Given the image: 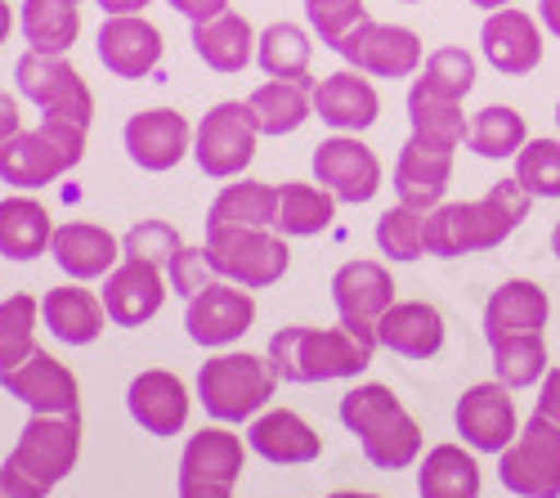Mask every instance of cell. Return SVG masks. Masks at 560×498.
I'll list each match as a JSON object with an SVG mask.
<instances>
[{"label":"cell","mask_w":560,"mask_h":498,"mask_svg":"<svg viewBox=\"0 0 560 498\" xmlns=\"http://www.w3.org/2000/svg\"><path fill=\"white\" fill-rule=\"evenodd\" d=\"M247 444L265 463H278V467H296V463H314L323 454V436L292 409H273V414H260L252 427H247Z\"/></svg>","instance_id":"26"},{"label":"cell","mask_w":560,"mask_h":498,"mask_svg":"<svg viewBox=\"0 0 560 498\" xmlns=\"http://www.w3.org/2000/svg\"><path fill=\"white\" fill-rule=\"evenodd\" d=\"M556 126H560V104H556Z\"/></svg>","instance_id":"59"},{"label":"cell","mask_w":560,"mask_h":498,"mask_svg":"<svg viewBox=\"0 0 560 498\" xmlns=\"http://www.w3.org/2000/svg\"><path fill=\"white\" fill-rule=\"evenodd\" d=\"M55 243V224L36 198H5L0 202V256L5 260H36Z\"/></svg>","instance_id":"30"},{"label":"cell","mask_w":560,"mask_h":498,"mask_svg":"<svg viewBox=\"0 0 560 498\" xmlns=\"http://www.w3.org/2000/svg\"><path fill=\"white\" fill-rule=\"evenodd\" d=\"M0 386L32 414H77V378L45 350H32L23 364L0 373Z\"/></svg>","instance_id":"17"},{"label":"cell","mask_w":560,"mask_h":498,"mask_svg":"<svg viewBox=\"0 0 560 498\" xmlns=\"http://www.w3.org/2000/svg\"><path fill=\"white\" fill-rule=\"evenodd\" d=\"M493 378L511 391H525L547 378V341L542 333L529 337H502L493 341Z\"/></svg>","instance_id":"40"},{"label":"cell","mask_w":560,"mask_h":498,"mask_svg":"<svg viewBox=\"0 0 560 498\" xmlns=\"http://www.w3.org/2000/svg\"><path fill=\"white\" fill-rule=\"evenodd\" d=\"M144 5H153V0H100L104 14H139Z\"/></svg>","instance_id":"53"},{"label":"cell","mask_w":560,"mask_h":498,"mask_svg":"<svg viewBox=\"0 0 560 498\" xmlns=\"http://www.w3.org/2000/svg\"><path fill=\"white\" fill-rule=\"evenodd\" d=\"M166 269H171V283L179 297H198L202 288H211V275H215L207 260V247H179Z\"/></svg>","instance_id":"47"},{"label":"cell","mask_w":560,"mask_h":498,"mask_svg":"<svg viewBox=\"0 0 560 498\" xmlns=\"http://www.w3.org/2000/svg\"><path fill=\"white\" fill-rule=\"evenodd\" d=\"M516 179L529 198H560V140H529L516 153Z\"/></svg>","instance_id":"44"},{"label":"cell","mask_w":560,"mask_h":498,"mask_svg":"<svg viewBox=\"0 0 560 498\" xmlns=\"http://www.w3.org/2000/svg\"><path fill=\"white\" fill-rule=\"evenodd\" d=\"M341 422L359 436L363 459L382 472H404L422 454V427L382 382H363L341 395Z\"/></svg>","instance_id":"3"},{"label":"cell","mask_w":560,"mask_h":498,"mask_svg":"<svg viewBox=\"0 0 560 498\" xmlns=\"http://www.w3.org/2000/svg\"><path fill=\"white\" fill-rule=\"evenodd\" d=\"M194 50H198V59H202L211 72L233 77V72H243V68L252 63L256 36H252V27H247L243 14L224 10V14L207 19V23H194Z\"/></svg>","instance_id":"29"},{"label":"cell","mask_w":560,"mask_h":498,"mask_svg":"<svg viewBox=\"0 0 560 498\" xmlns=\"http://www.w3.org/2000/svg\"><path fill=\"white\" fill-rule=\"evenodd\" d=\"M377 346L404 359H431L444 346V314L431 301H395L377 320Z\"/></svg>","instance_id":"24"},{"label":"cell","mask_w":560,"mask_h":498,"mask_svg":"<svg viewBox=\"0 0 560 498\" xmlns=\"http://www.w3.org/2000/svg\"><path fill=\"white\" fill-rule=\"evenodd\" d=\"M179 498H233V485H215V480H189V476H179Z\"/></svg>","instance_id":"50"},{"label":"cell","mask_w":560,"mask_h":498,"mask_svg":"<svg viewBox=\"0 0 560 498\" xmlns=\"http://www.w3.org/2000/svg\"><path fill=\"white\" fill-rule=\"evenodd\" d=\"M19 130H23V121H19V104H14V95H5V90H0V144L14 140Z\"/></svg>","instance_id":"51"},{"label":"cell","mask_w":560,"mask_h":498,"mask_svg":"<svg viewBox=\"0 0 560 498\" xmlns=\"http://www.w3.org/2000/svg\"><path fill=\"white\" fill-rule=\"evenodd\" d=\"M408 121L417 140H427L435 149H462L466 130H471V121L462 117V100L435 95L427 81H412L408 90Z\"/></svg>","instance_id":"33"},{"label":"cell","mask_w":560,"mask_h":498,"mask_svg":"<svg viewBox=\"0 0 560 498\" xmlns=\"http://www.w3.org/2000/svg\"><path fill=\"white\" fill-rule=\"evenodd\" d=\"M166 5L175 14H184L189 23H207V19H215V14L229 10V0H166Z\"/></svg>","instance_id":"49"},{"label":"cell","mask_w":560,"mask_h":498,"mask_svg":"<svg viewBox=\"0 0 560 498\" xmlns=\"http://www.w3.org/2000/svg\"><path fill=\"white\" fill-rule=\"evenodd\" d=\"M85 158V126L40 117L36 130H19L0 144V179L14 189H45Z\"/></svg>","instance_id":"5"},{"label":"cell","mask_w":560,"mask_h":498,"mask_svg":"<svg viewBox=\"0 0 560 498\" xmlns=\"http://www.w3.org/2000/svg\"><path fill=\"white\" fill-rule=\"evenodd\" d=\"M126 153L144 171H171L184 153H194V130L175 108H149L126 121Z\"/></svg>","instance_id":"16"},{"label":"cell","mask_w":560,"mask_h":498,"mask_svg":"<svg viewBox=\"0 0 560 498\" xmlns=\"http://www.w3.org/2000/svg\"><path fill=\"white\" fill-rule=\"evenodd\" d=\"M166 301V283H162V265L153 260H135L126 256L113 275L104 279V305H108V320L121 328H139L149 324L153 314Z\"/></svg>","instance_id":"20"},{"label":"cell","mask_w":560,"mask_h":498,"mask_svg":"<svg viewBox=\"0 0 560 498\" xmlns=\"http://www.w3.org/2000/svg\"><path fill=\"white\" fill-rule=\"evenodd\" d=\"M377 247L390 260H417L427 256V211H412V207H390L377 220Z\"/></svg>","instance_id":"42"},{"label":"cell","mask_w":560,"mask_h":498,"mask_svg":"<svg viewBox=\"0 0 560 498\" xmlns=\"http://www.w3.org/2000/svg\"><path fill=\"white\" fill-rule=\"evenodd\" d=\"M179 476L215 480V485H238V476H243V440L233 431H224V427L198 431L189 444H184Z\"/></svg>","instance_id":"34"},{"label":"cell","mask_w":560,"mask_h":498,"mask_svg":"<svg viewBox=\"0 0 560 498\" xmlns=\"http://www.w3.org/2000/svg\"><path fill=\"white\" fill-rule=\"evenodd\" d=\"M538 19H542V27L560 40V0H538Z\"/></svg>","instance_id":"52"},{"label":"cell","mask_w":560,"mask_h":498,"mask_svg":"<svg viewBox=\"0 0 560 498\" xmlns=\"http://www.w3.org/2000/svg\"><path fill=\"white\" fill-rule=\"evenodd\" d=\"M422 498H480V463L462 444H435L417 472Z\"/></svg>","instance_id":"35"},{"label":"cell","mask_w":560,"mask_h":498,"mask_svg":"<svg viewBox=\"0 0 560 498\" xmlns=\"http://www.w3.org/2000/svg\"><path fill=\"white\" fill-rule=\"evenodd\" d=\"M252 121L260 135H292L305 126V117L314 113V85L301 81H265L247 95Z\"/></svg>","instance_id":"32"},{"label":"cell","mask_w":560,"mask_h":498,"mask_svg":"<svg viewBox=\"0 0 560 498\" xmlns=\"http://www.w3.org/2000/svg\"><path fill=\"white\" fill-rule=\"evenodd\" d=\"M305 14H310V27L318 32V40L328 45V50H337V40L368 19L363 0H305Z\"/></svg>","instance_id":"45"},{"label":"cell","mask_w":560,"mask_h":498,"mask_svg":"<svg viewBox=\"0 0 560 498\" xmlns=\"http://www.w3.org/2000/svg\"><path fill=\"white\" fill-rule=\"evenodd\" d=\"M534 414H542L547 422L560 427V364L547 369V378H542V386H538V409H534Z\"/></svg>","instance_id":"48"},{"label":"cell","mask_w":560,"mask_h":498,"mask_svg":"<svg viewBox=\"0 0 560 498\" xmlns=\"http://www.w3.org/2000/svg\"><path fill=\"white\" fill-rule=\"evenodd\" d=\"M328 498H382V494H359V489H337V494H328Z\"/></svg>","instance_id":"56"},{"label":"cell","mask_w":560,"mask_h":498,"mask_svg":"<svg viewBox=\"0 0 560 498\" xmlns=\"http://www.w3.org/2000/svg\"><path fill=\"white\" fill-rule=\"evenodd\" d=\"M480 50L502 77H529L542 63V32L525 10H493L480 27Z\"/></svg>","instance_id":"19"},{"label":"cell","mask_w":560,"mask_h":498,"mask_svg":"<svg viewBox=\"0 0 560 498\" xmlns=\"http://www.w3.org/2000/svg\"><path fill=\"white\" fill-rule=\"evenodd\" d=\"M36 314H40V305L27 292H14V297L0 301V373H10L14 364H23V359L36 350L32 346Z\"/></svg>","instance_id":"41"},{"label":"cell","mask_w":560,"mask_h":498,"mask_svg":"<svg viewBox=\"0 0 560 498\" xmlns=\"http://www.w3.org/2000/svg\"><path fill=\"white\" fill-rule=\"evenodd\" d=\"M551 320V301L538 283L529 279H506L489 292L485 301V337L489 346L502 341V337H529V333H542Z\"/></svg>","instance_id":"22"},{"label":"cell","mask_w":560,"mask_h":498,"mask_svg":"<svg viewBox=\"0 0 560 498\" xmlns=\"http://www.w3.org/2000/svg\"><path fill=\"white\" fill-rule=\"evenodd\" d=\"M529 202L534 198L516 175L498 179L476 202H440L435 211H427V252L444 260L493 252L498 243H506L521 230V220L529 216Z\"/></svg>","instance_id":"1"},{"label":"cell","mask_w":560,"mask_h":498,"mask_svg":"<svg viewBox=\"0 0 560 498\" xmlns=\"http://www.w3.org/2000/svg\"><path fill=\"white\" fill-rule=\"evenodd\" d=\"M314 113L328 121L332 130L341 135H354V130H368L382 113V100L372 90L368 77L359 72H332L314 85Z\"/></svg>","instance_id":"27"},{"label":"cell","mask_w":560,"mask_h":498,"mask_svg":"<svg viewBox=\"0 0 560 498\" xmlns=\"http://www.w3.org/2000/svg\"><path fill=\"white\" fill-rule=\"evenodd\" d=\"M551 256L560 260V220H556V230H551Z\"/></svg>","instance_id":"57"},{"label":"cell","mask_w":560,"mask_h":498,"mask_svg":"<svg viewBox=\"0 0 560 498\" xmlns=\"http://www.w3.org/2000/svg\"><path fill=\"white\" fill-rule=\"evenodd\" d=\"M100 63L126 81L149 77L162 63V32L139 14H108L100 27Z\"/></svg>","instance_id":"18"},{"label":"cell","mask_w":560,"mask_h":498,"mask_svg":"<svg viewBox=\"0 0 560 498\" xmlns=\"http://www.w3.org/2000/svg\"><path fill=\"white\" fill-rule=\"evenodd\" d=\"M273 391H278L273 364L243 350L215 355L198 369V399L215 422H247L273 399Z\"/></svg>","instance_id":"6"},{"label":"cell","mask_w":560,"mask_h":498,"mask_svg":"<svg viewBox=\"0 0 560 498\" xmlns=\"http://www.w3.org/2000/svg\"><path fill=\"white\" fill-rule=\"evenodd\" d=\"M529 144V130H525V117L506 104H489L471 117V130H466V149L476 158H489V162H502V158H516L521 149Z\"/></svg>","instance_id":"38"},{"label":"cell","mask_w":560,"mask_h":498,"mask_svg":"<svg viewBox=\"0 0 560 498\" xmlns=\"http://www.w3.org/2000/svg\"><path fill=\"white\" fill-rule=\"evenodd\" d=\"M377 341L359 337L354 328H278L269 337V364L278 382H341L359 378L372 364Z\"/></svg>","instance_id":"2"},{"label":"cell","mask_w":560,"mask_h":498,"mask_svg":"<svg viewBox=\"0 0 560 498\" xmlns=\"http://www.w3.org/2000/svg\"><path fill=\"white\" fill-rule=\"evenodd\" d=\"M417 81H427L435 95L444 100H466L476 85V59L462 50V45H440V50L427 55V68Z\"/></svg>","instance_id":"43"},{"label":"cell","mask_w":560,"mask_h":498,"mask_svg":"<svg viewBox=\"0 0 560 498\" xmlns=\"http://www.w3.org/2000/svg\"><path fill=\"white\" fill-rule=\"evenodd\" d=\"M337 55L354 68V72H368V77H412L422 68V36L412 27H399V23H354L341 40H337Z\"/></svg>","instance_id":"11"},{"label":"cell","mask_w":560,"mask_h":498,"mask_svg":"<svg viewBox=\"0 0 560 498\" xmlns=\"http://www.w3.org/2000/svg\"><path fill=\"white\" fill-rule=\"evenodd\" d=\"M256 320V301L252 288L238 283H211L198 297H189V310H184V328L198 346H233Z\"/></svg>","instance_id":"15"},{"label":"cell","mask_w":560,"mask_h":498,"mask_svg":"<svg viewBox=\"0 0 560 498\" xmlns=\"http://www.w3.org/2000/svg\"><path fill=\"white\" fill-rule=\"evenodd\" d=\"M314 175L318 185L337 194V202H372L382 189V162L354 135H332L314 149Z\"/></svg>","instance_id":"13"},{"label":"cell","mask_w":560,"mask_h":498,"mask_svg":"<svg viewBox=\"0 0 560 498\" xmlns=\"http://www.w3.org/2000/svg\"><path fill=\"white\" fill-rule=\"evenodd\" d=\"M50 256L59 260V269L68 279L85 283V279H108L117 269V239L104 230V224H90V220H72L55 230Z\"/></svg>","instance_id":"25"},{"label":"cell","mask_w":560,"mask_h":498,"mask_svg":"<svg viewBox=\"0 0 560 498\" xmlns=\"http://www.w3.org/2000/svg\"><path fill=\"white\" fill-rule=\"evenodd\" d=\"M256 121H252V108L229 100V104H215L198 130H194V158L198 166L211 175V179H233L243 175L256 158Z\"/></svg>","instance_id":"10"},{"label":"cell","mask_w":560,"mask_h":498,"mask_svg":"<svg viewBox=\"0 0 560 498\" xmlns=\"http://www.w3.org/2000/svg\"><path fill=\"white\" fill-rule=\"evenodd\" d=\"M337 220V194H328L323 185H283L278 189V216H273V230L283 239H310L323 234L328 224Z\"/></svg>","instance_id":"36"},{"label":"cell","mask_w":560,"mask_h":498,"mask_svg":"<svg viewBox=\"0 0 560 498\" xmlns=\"http://www.w3.org/2000/svg\"><path fill=\"white\" fill-rule=\"evenodd\" d=\"M471 5H480V10H489V14H493V10H506L511 0H471Z\"/></svg>","instance_id":"55"},{"label":"cell","mask_w":560,"mask_h":498,"mask_svg":"<svg viewBox=\"0 0 560 498\" xmlns=\"http://www.w3.org/2000/svg\"><path fill=\"white\" fill-rule=\"evenodd\" d=\"M0 498H14V494H10V489H5V485H0Z\"/></svg>","instance_id":"58"},{"label":"cell","mask_w":560,"mask_h":498,"mask_svg":"<svg viewBox=\"0 0 560 498\" xmlns=\"http://www.w3.org/2000/svg\"><path fill=\"white\" fill-rule=\"evenodd\" d=\"M126 409L149 436H175L184 422H189V391H184V382L175 373L149 369L130 382Z\"/></svg>","instance_id":"23"},{"label":"cell","mask_w":560,"mask_h":498,"mask_svg":"<svg viewBox=\"0 0 560 498\" xmlns=\"http://www.w3.org/2000/svg\"><path fill=\"white\" fill-rule=\"evenodd\" d=\"M81 0H23V36L36 55H68L81 32Z\"/></svg>","instance_id":"37"},{"label":"cell","mask_w":560,"mask_h":498,"mask_svg":"<svg viewBox=\"0 0 560 498\" xmlns=\"http://www.w3.org/2000/svg\"><path fill=\"white\" fill-rule=\"evenodd\" d=\"M40 320L59 341L90 346L104 333L108 305L95 292H85V288H55V292H45V301H40Z\"/></svg>","instance_id":"28"},{"label":"cell","mask_w":560,"mask_h":498,"mask_svg":"<svg viewBox=\"0 0 560 498\" xmlns=\"http://www.w3.org/2000/svg\"><path fill=\"white\" fill-rule=\"evenodd\" d=\"M179 234L171 230L166 220H139L135 230L121 239V252L135 256V260H153V265H171L175 252H179Z\"/></svg>","instance_id":"46"},{"label":"cell","mask_w":560,"mask_h":498,"mask_svg":"<svg viewBox=\"0 0 560 498\" xmlns=\"http://www.w3.org/2000/svg\"><path fill=\"white\" fill-rule=\"evenodd\" d=\"M453 418H457L462 444H471L476 454H502V449L521 436L516 431V399H511V386H502L498 378L462 391Z\"/></svg>","instance_id":"14"},{"label":"cell","mask_w":560,"mask_h":498,"mask_svg":"<svg viewBox=\"0 0 560 498\" xmlns=\"http://www.w3.org/2000/svg\"><path fill=\"white\" fill-rule=\"evenodd\" d=\"M14 81L23 95L40 108V117L55 121H72L90 130V117H95V100H90V85L81 81V72L63 59V55H36L27 50L14 68Z\"/></svg>","instance_id":"9"},{"label":"cell","mask_w":560,"mask_h":498,"mask_svg":"<svg viewBox=\"0 0 560 498\" xmlns=\"http://www.w3.org/2000/svg\"><path fill=\"white\" fill-rule=\"evenodd\" d=\"M399 5H417V0H399Z\"/></svg>","instance_id":"60"},{"label":"cell","mask_w":560,"mask_h":498,"mask_svg":"<svg viewBox=\"0 0 560 498\" xmlns=\"http://www.w3.org/2000/svg\"><path fill=\"white\" fill-rule=\"evenodd\" d=\"M453 179V149H435L427 140L408 135L395 162V198L412 211H435L444 202V189Z\"/></svg>","instance_id":"21"},{"label":"cell","mask_w":560,"mask_h":498,"mask_svg":"<svg viewBox=\"0 0 560 498\" xmlns=\"http://www.w3.org/2000/svg\"><path fill=\"white\" fill-rule=\"evenodd\" d=\"M81 454V418L77 414H32L14 454L0 463V485L14 498H45Z\"/></svg>","instance_id":"4"},{"label":"cell","mask_w":560,"mask_h":498,"mask_svg":"<svg viewBox=\"0 0 560 498\" xmlns=\"http://www.w3.org/2000/svg\"><path fill=\"white\" fill-rule=\"evenodd\" d=\"M256 63L278 77V81H301V85H318L310 77V36L296 23H269L256 40Z\"/></svg>","instance_id":"39"},{"label":"cell","mask_w":560,"mask_h":498,"mask_svg":"<svg viewBox=\"0 0 560 498\" xmlns=\"http://www.w3.org/2000/svg\"><path fill=\"white\" fill-rule=\"evenodd\" d=\"M332 301L341 324L354 328L359 337L377 341V320L395 305V279L377 260H346L332 275Z\"/></svg>","instance_id":"12"},{"label":"cell","mask_w":560,"mask_h":498,"mask_svg":"<svg viewBox=\"0 0 560 498\" xmlns=\"http://www.w3.org/2000/svg\"><path fill=\"white\" fill-rule=\"evenodd\" d=\"M10 27H14V14H10V5H5V0H0V45H5Z\"/></svg>","instance_id":"54"},{"label":"cell","mask_w":560,"mask_h":498,"mask_svg":"<svg viewBox=\"0 0 560 498\" xmlns=\"http://www.w3.org/2000/svg\"><path fill=\"white\" fill-rule=\"evenodd\" d=\"M278 216V189L260 179H238L224 185L220 198L207 211V230H273Z\"/></svg>","instance_id":"31"},{"label":"cell","mask_w":560,"mask_h":498,"mask_svg":"<svg viewBox=\"0 0 560 498\" xmlns=\"http://www.w3.org/2000/svg\"><path fill=\"white\" fill-rule=\"evenodd\" d=\"M498 480L521 498H560V427L534 414L498 454Z\"/></svg>","instance_id":"8"},{"label":"cell","mask_w":560,"mask_h":498,"mask_svg":"<svg viewBox=\"0 0 560 498\" xmlns=\"http://www.w3.org/2000/svg\"><path fill=\"white\" fill-rule=\"evenodd\" d=\"M207 260L220 279L238 288H273L288 275L292 252L283 234L269 230H207Z\"/></svg>","instance_id":"7"}]
</instances>
